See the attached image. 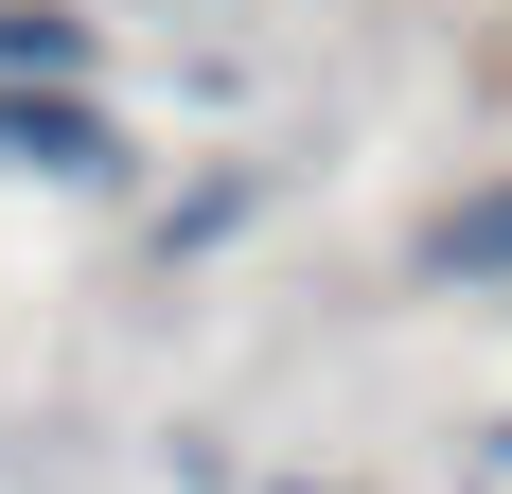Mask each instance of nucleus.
I'll use <instances>...</instances> for the list:
<instances>
[{
	"mask_svg": "<svg viewBox=\"0 0 512 494\" xmlns=\"http://www.w3.org/2000/svg\"><path fill=\"white\" fill-rule=\"evenodd\" d=\"M0 89H89V18L71 0H0Z\"/></svg>",
	"mask_w": 512,
	"mask_h": 494,
	"instance_id": "f03ea898",
	"label": "nucleus"
},
{
	"mask_svg": "<svg viewBox=\"0 0 512 494\" xmlns=\"http://www.w3.org/2000/svg\"><path fill=\"white\" fill-rule=\"evenodd\" d=\"M283 494H301V477H283Z\"/></svg>",
	"mask_w": 512,
	"mask_h": 494,
	"instance_id": "20e7f679",
	"label": "nucleus"
},
{
	"mask_svg": "<svg viewBox=\"0 0 512 494\" xmlns=\"http://www.w3.org/2000/svg\"><path fill=\"white\" fill-rule=\"evenodd\" d=\"M424 265H442V283H512V195H460L424 230Z\"/></svg>",
	"mask_w": 512,
	"mask_h": 494,
	"instance_id": "7ed1b4c3",
	"label": "nucleus"
},
{
	"mask_svg": "<svg viewBox=\"0 0 512 494\" xmlns=\"http://www.w3.org/2000/svg\"><path fill=\"white\" fill-rule=\"evenodd\" d=\"M0 159H36V177H124V124L89 89H0Z\"/></svg>",
	"mask_w": 512,
	"mask_h": 494,
	"instance_id": "f257e3e1",
	"label": "nucleus"
}]
</instances>
